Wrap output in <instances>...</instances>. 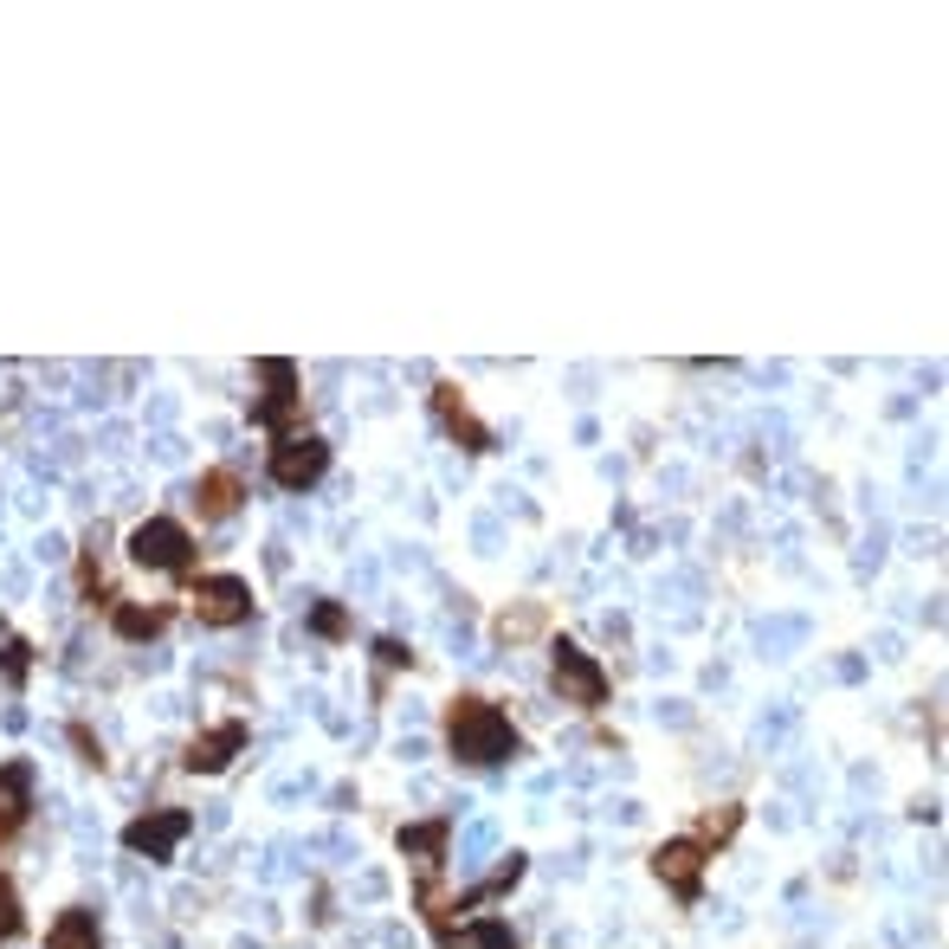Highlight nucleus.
Returning a JSON list of instances; mask_svg holds the SVG:
<instances>
[{
	"label": "nucleus",
	"mask_w": 949,
	"mask_h": 949,
	"mask_svg": "<svg viewBox=\"0 0 949 949\" xmlns=\"http://www.w3.org/2000/svg\"><path fill=\"white\" fill-rule=\"evenodd\" d=\"M446 750L459 755V762L492 769V762H510V755H517V730H510V717H504L492 698H452L446 704Z\"/></svg>",
	"instance_id": "nucleus-1"
},
{
	"label": "nucleus",
	"mask_w": 949,
	"mask_h": 949,
	"mask_svg": "<svg viewBox=\"0 0 949 949\" xmlns=\"http://www.w3.org/2000/svg\"><path fill=\"white\" fill-rule=\"evenodd\" d=\"M130 562L155 569V575H188L195 569V537L175 517H150V523L130 530Z\"/></svg>",
	"instance_id": "nucleus-2"
},
{
	"label": "nucleus",
	"mask_w": 949,
	"mask_h": 949,
	"mask_svg": "<svg viewBox=\"0 0 949 949\" xmlns=\"http://www.w3.org/2000/svg\"><path fill=\"white\" fill-rule=\"evenodd\" d=\"M550 678H555V692L569 704H582V710H600V704H607V672H600L595 652H582L575 640H555L550 647Z\"/></svg>",
	"instance_id": "nucleus-3"
},
{
	"label": "nucleus",
	"mask_w": 949,
	"mask_h": 949,
	"mask_svg": "<svg viewBox=\"0 0 949 949\" xmlns=\"http://www.w3.org/2000/svg\"><path fill=\"white\" fill-rule=\"evenodd\" d=\"M323 472H330V446H323L317 433H285V440L272 446V485H278V492H310Z\"/></svg>",
	"instance_id": "nucleus-4"
},
{
	"label": "nucleus",
	"mask_w": 949,
	"mask_h": 949,
	"mask_svg": "<svg viewBox=\"0 0 949 949\" xmlns=\"http://www.w3.org/2000/svg\"><path fill=\"white\" fill-rule=\"evenodd\" d=\"M258 382H265V395L252 400V420L285 440V427L298 420V368H291L285 355H265V362H258Z\"/></svg>",
	"instance_id": "nucleus-5"
},
{
	"label": "nucleus",
	"mask_w": 949,
	"mask_h": 949,
	"mask_svg": "<svg viewBox=\"0 0 949 949\" xmlns=\"http://www.w3.org/2000/svg\"><path fill=\"white\" fill-rule=\"evenodd\" d=\"M195 614H200V627H240V620H252V582H240V575H200Z\"/></svg>",
	"instance_id": "nucleus-6"
},
{
	"label": "nucleus",
	"mask_w": 949,
	"mask_h": 949,
	"mask_svg": "<svg viewBox=\"0 0 949 949\" xmlns=\"http://www.w3.org/2000/svg\"><path fill=\"white\" fill-rule=\"evenodd\" d=\"M188 827H195V814H181V807H162V814H136L130 827H123V847L143 852V859H168V852L188 840Z\"/></svg>",
	"instance_id": "nucleus-7"
},
{
	"label": "nucleus",
	"mask_w": 949,
	"mask_h": 949,
	"mask_svg": "<svg viewBox=\"0 0 949 949\" xmlns=\"http://www.w3.org/2000/svg\"><path fill=\"white\" fill-rule=\"evenodd\" d=\"M433 413H440V427H446L465 452H492V427L472 413V400H465L459 382H440V388H433Z\"/></svg>",
	"instance_id": "nucleus-8"
},
{
	"label": "nucleus",
	"mask_w": 949,
	"mask_h": 949,
	"mask_svg": "<svg viewBox=\"0 0 949 949\" xmlns=\"http://www.w3.org/2000/svg\"><path fill=\"white\" fill-rule=\"evenodd\" d=\"M652 872H659V885H672L678 898L692 904L698 898V872H704V840H665L652 852Z\"/></svg>",
	"instance_id": "nucleus-9"
},
{
	"label": "nucleus",
	"mask_w": 949,
	"mask_h": 949,
	"mask_svg": "<svg viewBox=\"0 0 949 949\" xmlns=\"http://www.w3.org/2000/svg\"><path fill=\"white\" fill-rule=\"evenodd\" d=\"M240 504H246V478H240L233 465H213V472H200V485H195L200 523H227Z\"/></svg>",
	"instance_id": "nucleus-10"
},
{
	"label": "nucleus",
	"mask_w": 949,
	"mask_h": 949,
	"mask_svg": "<svg viewBox=\"0 0 949 949\" xmlns=\"http://www.w3.org/2000/svg\"><path fill=\"white\" fill-rule=\"evenodd\" d=\"M26 807H33V762H7L0 769V847L20 834V820H26Z\"/></svg>",
	"instance_id": "nucleus-11"
},
{
	"label": "nucleus",
	"mask_w": 949,
	"mask_h": 949,
	"mask_svg": "<svg viewBox=\"0 0 949 949\" xmlns=\"http://www.w3.org/2000/svg\"><path fill=\"white\" fill-rule=\"evenodd\" d=\"M240 750H246V724H220V730H207V737L188 743V769L195 775H220Z\"/></svg>",
	"instance_id": "nucleus-12"
},
{
	"label": "nucleus",
	"mask_w": 949,
	"mask_h": 949,
	"mask_svg": "<svg viewBox=\"0 0 949 949\" xmlns=\"http://www.w3.org/2000/svg\"><path fill=\"white\" fill-rule=\"evenodd\" d=\"M110 627L117 640H155L168 627V607H136V600H110Z\"/></svg>",
	"instance_id": "nucleus-13"
},
{
	"label": "nucleus",
	"mask_w": 949,
	"mask_h": 949,
	"mask_svg": "<svg viewBox=\"0 0 949 949\" xmlns=\"http://www.w3.org/2000/svg\"><path fill=\"white\" fill-rule=\"evenodd\" d=\"M46 949H103L98 917H91V911H58L52 930H46Z\"/></svg>",
	"instance_id": "nucleus-14"
},
{
	"label": "nucleus",
	"mask_w": 949,
	"mask_h": 949,
	"mask_svg": "<svg viewBox=\"0 0 949 949\" xmlns=\"http://www.w3.org/2000/svg\"><path fill=\"white\" fill-rule=\"evenodd\" d=\"M543 627H550V607H537V600H530V607H504L498 620H492V633H498L504 647H523V640H537Z\"/></svg>",
	"instance_id": "nucleus-15"
},
{
	"label": "nucleus",
	"mask_w": 949,
	"mask_h": 949,
	"mask_svg": "<svg viewBox=\"0 0 949 949\" xmlns=\"http://www.w3.org/2000/svg\"><path fill=\"white\" fill-rule=\"evenodd\" d=\"M446 949H517V937H510V924L485 917V924H472V930H452Z\"/></svg>",
	"instance_id": "nucleus-16"
},
{
	"label": "nucleus",
	"mask_w": 949,
	"mask_h": 949,
	"mask_svg": "<svg viewBox=\"0 0 949 949\" xmlns=\"http://www.w3.org/2000/svg\"><path fill=\"white\" fill-rule=\"evenodd\" d=\"M446 820H427V827H400V852H427V859H440V847H446Z\"/></svg>",
	"instance_id": "nucleus-17"
},
{
	"label": "nucleus",
	"mask_w": 949,
	"mask_h": 949,
	"mask_svg": "<svg viewBox=\"0 0 949 949\" xmlns=\"http://www.w3.org/2000/svg\"><path fill=\"white\" fill-rule=\"evenodd\" d=\"M310 633H317V640H343V633H350V614H343L336 600H323V607L310 614Z\"/></svg>",
	"instance_id": "nucleus-18"
},
{
	"label": "nucleus",
	"mask_w": 949,
	"mask_h": 949,
	"mask_svg": "<svg viewBox=\"0 0 949 949\" xmlns=\"http://www.w3.org/2000/svg\"><path fill=\"white\" fill-rule=\"evenodd\" d=\"M26 665H33V647H26V640H7V652H0L7 685H20V678H26Z\"/></svg>",
	"instance_id": "nucleus-19"
},
{
	"label": "nucleus",
	"mask_w": 949,
	"mask_h": 949,
	"mask_svg": "<svg viewBox=\"0 0 949 949\" xmlns=\"http://www.w3.org/2000/svg\"><path fill=\"white\" fill-rule=\"evenodd\" d=\"M737 820H743V807H724V814H704L698 840H730V834H737Z\"/></svg>",
	"instance_id": "nucleus-20"
},
{
	"label": "nucleus",
	"mask_w": 949,
	"mask_h": 949,
	"mask_svg": "<svg viewBox=\"0 0 949 949\" xmlns=\"http://www.w3.org/2000/svg\"><path fill=\"white\" fill-rule=\"evenodd\" d=\"M13 930H20V898H13V885L0 879V944H7Z\"/></svg>",
	"instance_id": "nucleus-21"
},
{
	"label": "nucleus",
	"mask_w": 949,
	"mask_h": 949,
	"mask_svg": "<svg viewBox=\"0 0 949 949\" xmlns=\"http://www.w3.org/2000/svg\"><path fill=\"white\" fill-rule=\"evenodd\" d=\"M375 652H382V665H388V672H400V665H413V652L400 647V640H382Z\"/></svg>",
	"instance_id": "nucleus-22"
},
{
	"label": "nucleus",
	"mask_w": 949,
	"mask_h": 949,
	"mask_svg": "<svg viewBox=\"0 0 949 949\" xmlns=\"http://www.w3.org/2000/svg\"><path fill=\"white\" fill-rule=\"evenodd\" d=\"M71 743L85 750V762H103V750H98V743H91V730H85V724H71Z\"/></svg>",
	"instance_id": "nucleus-23"
}]
</instances>
